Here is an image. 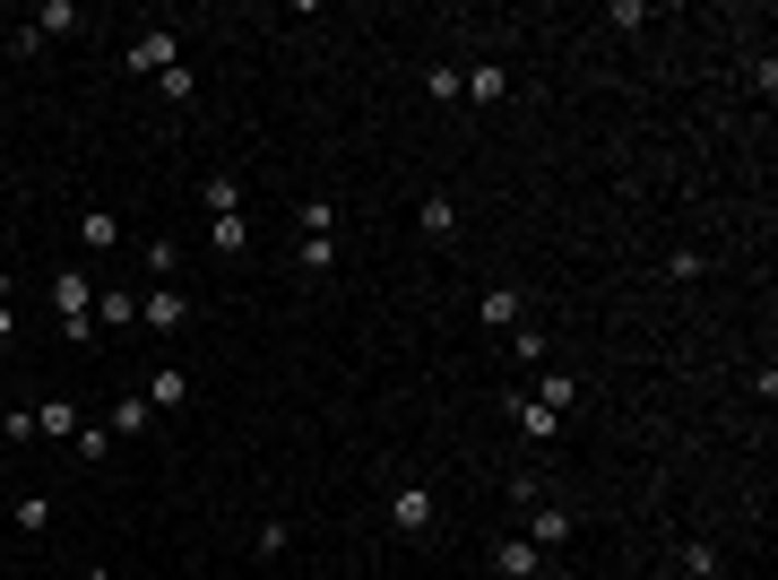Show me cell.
<instances>
[{
	"mask_svg": "<svg viewBox=\"0 0 778 580\" xmlns=\"http://www.w3.org/2000/svg\"><path fill=\"white\" fill-rule=\"evenodd\" d=\"M87 580H112V572H87Z\"/></svg>",
	"mask_w": 778,
	"mask_h": 580,
	"instance_id": "cell-26",
	"label": "cell"
},
{
	"mask_svg": "<svg viewBox=\"0 0 778 580\" xmlns=\"http://www.w3.org/2000/svg\"><path fill=\"white\" fill-rule=\"evenodd\" d=\"M79 26H87V17H79L70 0H44V9H35V35H79Z\"/></svg>",
	"mask_w": 778,
	"mask_h": 580,
	"instance_id": "cell-13",
	"label": "cell"
},
{
	"mask_svg": "<svg viewBox=\"0 0 778 580\" xmlns=\"http://www.w3.org/2000/svg\"><path fill=\"white\" fill-rule=\"evenodd\" d=\"M79 242H87V251H112V242H121V217H112V209H87V217H79Z\"/></svg>",
	"mask_w": 778,
	"mask_h": 580,
	"instance_id": "cell-12",
	"label": "cell"
},
{
	"mask_svg": "<svg viewBox=\"0 0 778 580\" xmlns=\"http://www.w3.org/2000/svg\"><path fill=\"white\" fill-rule=\"evenodd\" d=\"M424 96H442V105H458V70H450V61H442V70H424Z\"/></svg>",
	"mask_w": 778,
	"mask_h": 580,
	"instance_id": "cell-23",
	"label": "cell"
},
{
	"mask_svg": "<svg viewBox=\"0 0 778 580\" xmlns=\"http://www.w3.org/2000/svg\"><path fill=\"white\" fill-rule=\"evenodd\" d=\"M182 399H191L182 364H156V381H147V407H182Z\"/></svg>",
	"mask_w": 778,
	"mask_h": 580,
	"instance_id": "cell-10",
	"label": "cell"
},
{
	"mask_svg": "<svg viewBox=\"0 0 778 580\" xmlns=\"http://www.w3.org/2000/svg\"><path fill=\"white\" fill-rule=\"evenodd\" d=\"M537 564H546V555H537L528 537H502V546H493V572L502 580H537Z\"/></svg>",
	"mask_w": 778,
	"mask_h": 580,
	"instance_id": "cell-8",
	"label": "cell"
},
{
	"mask_svg": "<svg viewBox=\"0 0 778 580\" xmlns=\"http://www.w3.org/2000/svg\"><path fill=\"white\" fill-rule=\"evenodd\" d=\"M433 520H442V511H433V494H424V485H398V494H390V529H407V537H424Z\"/></svg>",
	"mask_w": 778,
	"mask_h": 580,
	"instance_id": "cell-3",
	"label": "cell"
},
{
	"mask_svg": "<svg viewBox=\"0 0 778 580\" xmlns=\"http://www.w3.org/2000/svg\"><path fill=\"white\" fill-rule=\"evenodd\" d=\"M208 217H242V182L234 174H208Z\"/></svg>",
	"mask_w": 778,
	"mask_h": 580,
	"instance_id": "cell-16",
	"label": "cell"
},
{
	"mask_svg": "<svg viewBox=\"0 0 778 580\" xmlns=\"http://www.w3.org/2000/svg\"><path fill=\"white\" fill-rule=\"evenodd\" d=\"M9 339H17V312H9V304H0V347H9Z\"/></svg>",
	"mask_w": 778,
	"mask_h": 580,
	"instance_id": "cell-24",
	"label": "cell"
},
{
	"mask_svg": "<svg viewBox=\"0 0 778 580\" xmlns=\"http://www.w3.org/2000/svg\"><path fill=\"white\" fill-rule=\"evenodd\" d=\"M70 451H79V460H105V451H112V425H79V434H70Z\"/></svg>",
	"mask_w": 778,
	"mask_h": 580,
	"instance_id": "cell-19",
	"label": "cell"
},
{
	"mask_svg": "<svg viewBox=\"0 0 778 580\" xmlns=\"http://www.w3.org/2000/svg\"><path fill=\"white\" fill-rule=\"evenodd\" d=\"M571 399H579V381H571V372H537V407H571Z\"/></svg>",
	"mask_w": 778,
	"mask_h": 580,
	"instance_id": "cell-17",
	"label": "cell"
},
{
	"mask_svg": "<svg viewBox=\"0 0 778 580\" xmlns=\"http://www.w3.org/2000/svg\"><path fill=\"white\" fill-rule=\"evenodd\" d=\"M330 260H337V242H330V234H303V269H312V277H321V269H330Z\"/></svg>",
	"mask_w": 778,
	"mask_h": 580,
	"instance_id": "cell-22",
	"label": "cell"
},
{
	"mask_svg": "<svg viewBox=\"0 0 778 580\" xmlns=\"http://www.w3.org/2000/svg\"><path fill=\"white\" fill-rule=\"evenodd\" d=\"M9 520H17L26 537H44V529H52V502H44V494H17V502H9Z\"/></svg>",
	"mask_w": 778,
	"mask_h": 580,
	"instance_id": "cell-14",
	"label": "cell"
},
{
	"mask_svg": "<svg viewBox=\"0 0 778 580\" xmlns=\"http://www.w3.org/2000/svg\"><path fill=\"white\" fill-rule=\"evenodd\" d=\"M52 312H61L70 339H87V330H96V286H87L79 269H61V277H52Z\"/></svg>",
	"mask_w": 778,
	"mask_h": 580,
	"instance_id": "cell-1",
	"label": "cell"
},
{
	"mask_svg": "<svg viewBox=\"0 0 778 580\" xmlns=\"http://www.w3.org/2000/svg\"><path fill=\"white\" fill-rule=\"evenodd\" d=\"M571 529H579L571 511H546V502L528 511V546H537V555H546V546H571Z\"/></svg>",
	"mask_w": 778,
	"mask_h": 580,
	"instance_id": "cell-7",
	"label": "cell"
},
{
	"mask_svg": "<svg viewBox=\"0 0 778 580\" xmlns=\"http://www.w3.org/2000/svg\"><path fill=\"white\" fill-rule=\"evenodd\" d=\"M416 226L433 234V242H450V234H458V200H450V191H433V200H424V217H416Z\"/></svg>",
	"mask_w": 778,
	"mask_h": 580,
	"instance_id": "cell-11",
	"label": "cell"
},
{
	"mask_svg": "<svg viewBox=\"0 0 778 580\" xmlns=\"http://www.w3.org/2000/svg\"><path fill=\"white\" fill-rule=\"evenodd\" d=\"M139 321H147V330H182V321H191V304H182L173 286H156V295H139Z\"/></svg>",
	"mask_w": 778,
	"mask_h": 580,
	"instance_id": "cell-5",
	"label": "cell"
},
{
	"mask_svg": "<svg viewBox=\"0 0 778 580\" xmlns=\"http://www.w3.org/2000/svg\"><path fill=\"white\" fill-rule=\"evenodd\" d=\"M519 312H528L519 286H493V295H484V330H519Z\"/></svg>",
	"mask_w": 778,
	"mask_h": 580,
	"instance_id": "cell-9",
	"label": "cell"
},
{
	"mask_svg": "<svg viewBox=\"0 0 778 580\" xmlns=\"http://www.w3.org/2000/svg\"><path fill=\"white\" fill-rule=\"evenodd\" d=\"M147 425H156V407H147L139 390H121V399H112V442H139Z\"/></svg>",
	"mask_w": 778,
	"mask_h": 580,
	"instance_id": "cell-6",
	"label": "cell"
},
{
	"mask_svg": "<svg viewBox=\"0 0 778 580\" xmlns=\"http://www.w3.org/2000/svg\"><path fill=\"white\" fill-rule=\"evenodd\" d=\"M458 96H476V105H502V96H511L502 61H476V70H458Z\"/></svg>",
	"mask_w": 778,
	"mask_h": 580,
	"instance_id": "cell-4",
	"label": "cell"
},
{
	"mask_svg": "<svg viewBox=\"0 0 778 580\" xmlns=\"http://www.w3.org/2000/svg\"><path fill=\"white\" fill-rule=\"evenodd\" d=\"M519 434H537V442H554V407H537V399H519Z\"/></svg>",
	"mask_w": 778,
	"mask_h": 580,
	"instance_id": "cell-20",
	"label": "cell"
},
{
	"mask_svg": "<svg viewBox=\"0 0 778 580\" xmlns=\"http://www.w3.org/2000/svg\"><path fill=\"white\" fill-rule=\"evenodd\" d=\"M208 242H217V251H242V242H251V226H242V217H208Z\"/></svg>",
	"mask_w": 778,
	"mask_h": 580,
	"instance_id": "cell-21",
	"label": "cell"
},
{
	"mask_svg": "<svg viewBox=\"0 0 778 580\" xmlns=\"http://www.w3.org/2000/svg\"><path fill=\"white\" fill-rule=\"evenodd\" d=\"M182 61V44H173V26H147L139 44H130V79H165Z\"/></svg>",
	"mask_w": 778,
	"mask_h": 580,
	"instance_id": "cell-2",
	"label": "cell"
},
{
	"mask_svg": "<svg viewBox=\"0 0 778 580\" xmlns=\"http://www.w3.org/2000/svg\"><path fill=\"white\" fill-rule=\"evenodd\" d=\"M0 304H9V269H0Z\"/></svg>",
	"mask_w": 778,
	"mask_h": 580,
	"instance_id": "cell-25",
	"label": "cell"
},
{
	"mask_svg": "<svg viewBox=\"0 0 778 580\" xmlns=\"http://www.w3.org/2000/svg\"><path fill=\"white\" fill-rule=\"evenodd\" d=\"M35 434H61V442H70V434H79V416H70V399H44V407H35Z\"/></svg>",
	"mask_w": 778,
	"mask_h": 580,
	"instance_id": "cell-18",
	"label": "cell"
},
{
	"mask_svg": "<svg viewBox=\"0 0 778 580\" xmlns=\"http://www.w3.org/2000/svg\"><path fill=\"white\" fill-rule=\"evenodd\" d=\"M96 321H112V330H130V321H139V295H130V286H112V295H96Z\"/></svg>",
	"mask_w": 778,
	"mask_h": 580,
	"instance_id": "cell-15",
	"label": "cell"
}]
</instances>
